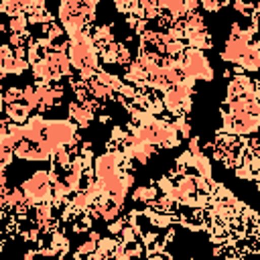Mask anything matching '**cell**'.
Returning a JSON list of instances; mask_svg holds the SVG:
<instances>
[{
  "label": "cell",
  "mask_w": 260,
  "mask_h": 260,
  "mask_svg": "<svg viewBox=\"0 0 260 260\" xmlns=\"http://www.w3.org/2000/svg\"><path fill=\"white\" fill-rule=\"evenodd\" d=\"M158 195H160V189H158L156 185H150V187H138L132 197H134L136 201H144V203L148 205V203H154V201L158 199Z\"/></svg>",
  "instance_id": "obj_1"
}]
</instances>
